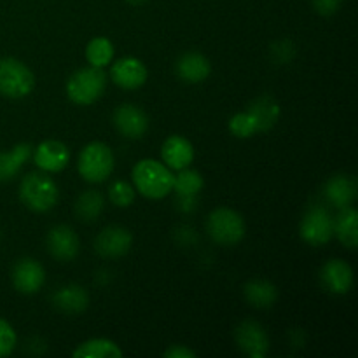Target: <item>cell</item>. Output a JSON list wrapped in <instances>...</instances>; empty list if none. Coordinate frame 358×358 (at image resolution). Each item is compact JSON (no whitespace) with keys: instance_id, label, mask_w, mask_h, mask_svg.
Instances as JSON below:
<instances>
[{"instance_id":"cell-1","label":"cell","mask_w":358,"mask_h":358,"mask_svg":"<svg viewBox=\"0 0 358 358\" xmlns=\"http://www.w3.org/2000/svg\"><path fill=\"white\" fill-rule=\"evenodd\" d=\"M131 178L136 191L149 199H163L173 191L175 175L161 161H138L135 168H133Z\"/></svg>"},{"instance_id":"cell-2","label":"cell","mask_w":358,"mask_h":358,"mask_svg":"<svg viewBox=\"0 0 358 358\" xmlns=\"http://www.w3.org/2000/svg\"><path fill=\"white\" fill-rule=\"evenodd\" d=\"M20 198L27 208L44 213L55 208L59 199V191L49 175L28 173L20 184Z\"/></svg>"},{"instance_id":"cell-3","label":"cell","mask_w":358,"mask_h":358,"mask_svg":"<svg viewBox=\"0 0 358 358\" xmlns=\"http://www.w3.org/2000/svg\"><path fill=\"white\" fill-rule=\"evenodd\" d=\"M105 86H107V76H105L103 69H96V66H86L72 76L66 80V96L70 101L76 105H93L98 101L103 94Z\"/></svg>"},{"instance_id":"cell-4","label":"cell","mask_w":358,"mask_h":358,"mask_svg":"<svg viewBox=\"0 0 358 358\" xmlns=\"http://www.w3.org/2000/svg\"><path fill=\"white\" fill-rule=\"evenodd\" d=\"M114 154L107 143L91 142L80 150L77 170L86 182L100 184L110 177L112 171H114Z\"/></svg>"},{"instance_id":"cell-5","label":"cell","mask_w":358,"mask_h":358,"mask_svg":"<svg viewBox=\"0 0 358 358\" xmlns=\"http://www.w3.org/2000/svg\"><path fill=\"white\" fill-rule=\"evenodd\" d=\"M35 76L16 58H0V94L6 98H24L34 91Z\"/></svg>"},{"instance_id":"cell-6","label":"cell","mask_w":358,"mask_h":358,"mask_svg":"<svg viewBox=\"0 0 358 358\" xmlns=\"http://www.w3.org/2000/svg\"><path fill=\"white\" fill-rule=\"evenodd\" d=\"M206 231L215 243L231 247L243 240L245 220L236 210L215 208L206 220Z\"/></svg>"},{"instance_id":"cell-7","label":"cell","mask_w":358,"mask_h":358,"mask_svg":"<svg viewBox=\"0 0 358 358\" xmlns=\"http://www.w3.org/2000/svg\"><path fill=\"white\" fill-rule=\"evenodd\" d=\"M299 231L301 238L306 243L320 247V245L329 243L331 238L334 236V219H332L327 208H324V206H315L301 220Z\"/></svg>"},{"instance_id":"cell-8","label":"cell","mask_w":358,"mask_h":358,"mask_svg":"<svg viewBox=\"0 0 358 358\" xmlns=\"http://www.w3.org/2000/svg\"><path fill=\"white\" fill-rule=\"evenodd\" d=\"M238 348L250 358H264L269 352V338L259 322L245 320L234 331Z\"/></svg>"},{"instance_id":"cell-9","label":"cell","mask_w":358,"mask_h":358,"mask_svg":"<svg viewBox=\"0 0 358 358\" xmlns=\"http://www.w3.org/2000/svg\"><path fill=\"white\" fill-rule=\"evenodd\" d=\"M147 77H149L147 66L143 65L142 59L133 56L117 59L110 66V79L122 90H138L147 83Z\"/></svg>"},{"instance_id":"cell-10","label":"cell","mask_w":358,"mask_h":358,"mask_svg":"<svg viewBox=\"0 0 358 358\" xmlns=\"http://www.w3.org/2000/svg\"><path fill=\"white\" fill-rule=\"evenodd\" d=\"M114 126L126 138L138 140L149 129V117L136 105L124 103L114 110Z\"/></svg>"},{"instance_id":"cell-11","label":"cell","mask_w":358,"mask_h":358,"mask_svg":"<svg viewBox=\"0 0 358 358\" xmlns=\"http://www.w3.org/2000/svg\"><path fill=\"white\" fill-rule=\"evenodd\" d=\"M133 245V234L126 227L108 226L101 231L94 241V248L101 257L117 259L129 252Z\"/></svg>"},{"instance_id":"cell-12","label":"cell","mask_w":358,"mask_h":358,"mask_svg":"<svg viewBox=\"0 0 358 358\" xmlns=\"http://www.w3.org/2000/svg\"><path fill=\"white\" fill-rule=\"evenodd\" d=\"M45 282V271L41 262L24 257L16 262L13 269V285L21 294H37Z\"/></svg>"},{"instance_id":"cell-13","label":"cell","mask_w":358,"mask_h":358,"mask_svg":"<svg viewBox=\"0 0 358 358\" xmlns=\"http://www.w3.org/2000/svg\"><path fill=\"white\" fill-rule=\"evenodd\" d=\"M34 161L37 168L44 173H58L65 170L70 161V150L65 143L58 140H45L38 143L34 152Z\"/></svg>"},{"instance_id":"cell-14","label":"cell","mask_w":358,"mask_h":358,"mask_svg":"<svg viewBox=\"0 0 358 358\" xmlns=\"http://www.w3.org/2000/svg\"><path fill=\"white\" fill-rule=\"evenodd\" d=\"M48 250L52 257H56L58 261H72L76 259V255L79 254L80 241L77 236L76 231L70 226H56L49 231L48 234Z\"/></svg>"},{"instance_id":"cell-15","label":"cell","mask_w":358,"mask_h":358,"mask_svg":"<svg viewBox=\"0 0 358 358\" xmlns=\"http://www.w3.org/2000/svg\"><path fill=\"white\" fill-rule=\"evenodd\" d=\"M322 283L331 294H348L353 287V269L343 259H332L325 262L320 271Z\"/></svg>"},{"instance_id":"cell-16","label":"cell","mask_w":358,"mask_h":358,"mask_svg":"<svg viewBox=\"0 0 358 358\" xmlns=\"http://www.w3.org/2000/svg\"><path fill=\"white\" fill-rule=\"evenodd\" d=\"M161 157L163 163L171 170H184L191 166L194 159V147L191 140H187L182 135H171L164 140L161 147Z\"/></svg>"},{"instance_id":"cell-17","label":"cell","mask_w":358,"mask_h":358,"mask_svg":"<svg viewBox=\"0 0 358 358\" xmlns=\"http://www.w3.org/2000/svg\"><path fill=\"white\" fill-rule=\"evenodd\" d=\"M210 72H212L210 59L201 52L189 51L182 55L180 59L177 62V73L184 83H203L205 79H208Z\"/></svg>"},{"instance_id":"cell-18","label":"cell","mask_w":358,"mask_h":358,"mask_svg":"<svg viewBox=\"0 0 358 358\" xmlns=\"http://www.w3.org/2000/svg\"><path fill=\"white\" fill-rule=\"evenodd\" d=\"M52 304L63 313H83L90 306V296H87L84 287L77 285V283H70V285L56 290L55 296H52Z\"/></svg>"},{"instance_id":"cell-19","label":"cell","mask_w":358,"mask_h":358,"mask_svg":"<svg viewBox=\"0 0 358 358\" xmlns=\"http://www.w3.org/2000/svg\"><path fill=\"white\" fill-rule=\"evenodd\" d=\"M325 196L338 208H345L353 203L357 196V182L348 175H336L325 185Z\"/></svg>"},{"instance_id":"cell-20","label":"cell","mask_w":358,"mask_h":358,"mask_svg":"<svg viewBox=\"0 0 358 358\" xmlns=\"http://www.w3.org/2000/svg\"><path fill=\"white\" fill-rule=\"evenodd\" d=\"M334 234L350 250L358 245V212L355 206H345L334 220Z\"/></svg>"},{"instance_id":"cell-21","label":"cell","mask_w":358,"mask_h":358,"mask_svg":"<svg viewBox=\"0 0 358 358\" xmlns=\"http://www.w3.org/2000/svg\"><path fill=\"white\" fill-rule=\"evenodd\" d=\"M31 145L30 143H17L9 152H0V182L13 180L23 164L30 159Z\"/></svg>"},{"instance_id":"cell-22","label":"cell","mask_w":358,"mask_h":358,"mask_svg":"<svg viewBox=\"0 0 358 358\" xmlns=\"http://www.w3.org/2000/svg\"><path fill=\"white\" fill-rule=\"evenodd\" d=\"M248 112L254 115L255 122H257V128L261 133L269 131V129H271L280 119L278 101H276L273 96H268V94L259 96L257 100L252 101Z\"/></svg>"},{"instance_id":"cell-23","label":"cell","mask_w":358,"mask_h":358,"mask_svg":"<svg viewBox=\"0 0 358 358\" xmlns=\"http://www.w3.org/2000/svg\"><path fill=\"white\" fill-rule=\"evenodd\" d=\"M245 299L254 308H271L278 299V289L266 280H252L243 289Z\"/></svg>"},{"instance_id":"cell-24","label":"cell","mask_w":358,"mask_h":358,"mask_svg":"<svg viewBox=\"0 0 358 358\" xmlns=\"http://www.w3.org/2000/svg\"><path fill=\"white\" fill-rule=\"evenodd\" d=\"M72 357L76 358H117L122 357V350L115 345L114 341L105 338H94L87 339V341L80 343L76 350H73Z\"/></svg>"},{"instance_id":"cell-25","label":"cell","mask_w":358,"mask_h":358,"mask_svg":"<svg viewBox=\"0 0 358 358\" xmlns=\"http://www.w3.org/2000/svg\"><path fill=\"white\" fill-rule=\"evenodd\" d=\"M114 58V44L107 37H94L86 45V59L91 66L103 69Z\"/></svg>"},{"instance_id":"cell-26","label":"cell","mask_w":358,"mask_h":358,"mask_svg":"<svg viewBox=\"0 0 358 358\" xmlns=\"http://www.w3.org/2000/svg\"><path fill=\"white\" fill-rule=\"evenodd\" d=\"M105 199L98 191H86L79 196L76 203V213L84 222H91L100 217L103 212Z\"/></svg>"},{"instance_id":"cell-27","label":"cell","mask_w":358,"mask_h":358,"mask_svg":"<svg viewBox=\"0 0 358 358\" xmlns=\"http://www.w3.org/2000/svg\"><path fill=\"white\" fill-rule=\"evenodd\" d=\"M180 173L175 177L173 180V191L178 196H196L205 185L201 173L191 168H184V170H178Z\"/></svg>"},{"instance_id":"cell-28","label":"cell","mask_w":358,"mask_h":358,"mask_svg":"<svg viewBox=\"0 0 358 358\" xmlns=\"http://www.w3.org/2000/svg\"><path fill=\"white\" fill-rule=\"evenodd\" d=\"M229 131L238 138H250L255 133H259L257 122H255L254 115L248 110L238 112L231 117L229 121Z\"/></svg>"},{"instance_id":"cell-29","label":"cell","mask_w":358,"mask_h":358,"mask_svg":"<svg viewBox=\"0 0 358 358\" xmlns=\"http://www.w3.org/2000/svg\"><path fill=\"white\" fill-rule=\"evenodd\" d=\"M108 198L115 206L128 208L135 201V187L124 180H117L108 187Z\"/></svg>"},{"instance_id":"cell-30","label":"cell","mask_w":358,"mask_h":358,"mask_svg":"<svg viewBox=\"0 0 358 358\" xmlns=\"http://www.w3.org/2000/svg\"><path fill=\"white\" fill-rule=\"evenodd\" d=\"M17 345V336L13 325L0 318V358L9 357Z\"/></svg>"},{"instance_id":"cell-31","label":"cell","mask_w":358,"mask_h":358,"mask_svg":"<svg viewBox=\"0 0 358 358\" xmlns=\"http://www.w3.org/2000/svg\"><path fill=\"white\" fill-rule=\"evenodd\" d=\"M313 9L322 16H332L343 6V0H311Z\"/></svg>"},{"instance_id":"cell-32","label":"cell","mask_w":358,"mask_h":358,"mask_svg":"<svg viewBox=\"0 0 358 358\" xmlns=\"http://www.w3.org/2000/svg\"><path fill=\"white\" fill-rule=\"evenodd\" d=\"M164 357L166 358H194L196 352H192L191 348L184 345H173L164 352Z\"/></svg>"},{"instance_id":"cell-33","label":"cell","mask_w":358,"mask_h":358,"mask_svg":"<svg viewBox=\"0 0 358 358\" xmlns=\"http://www.w3.org/2000/svg\"><path fill=\"white\" fill-rule=\"evenodd\" d=\"M128 2L131 3V6H140V3L147 2V0H128Z\"/></svg>"}]
</instances>
